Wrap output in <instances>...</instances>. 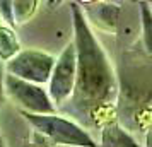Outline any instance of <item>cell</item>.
I'll return each instance as SVG.
<instances>
[{
  "label": "cell",
  "instance_id": "obj_9",
  "mask_svg": "<svg viewBox=\"0 0 152 147\" xmlns=\"http://www.w3.org/2000/svg\"><path fill=\"white\" fill-rule=\"evenodd\" d=\"M142 19H144V38H145V48L151 53V12H149V7L147 4L142 2Z\"/></svg>",
  "mask_w": 152,
  "mask_h": 147
},
{
  "label": "cell",
  "instance_id": "obj_12",
  "mask_svg": "<svg viewBox=\"0 0 152 147\" xmlns=\"http://www.w3.org/2000/svg\"><path fill=\"white\" fill-rule=\"evenodd\" d=\"M0 147H7L5 146V142H4V137H2V135H0Z\"/></svg>",
  "mask_w": 152,
  "mask_h": 147
},
{
  "label": "cell",
  "instance_id": "obj_4",
  "mask_svg": "<svg viewBox=\"0 0 152 147\" xmlns=\"http://www.w3.org/2000/svg\"><path fill=\"white\" fill-rule=\"evenodd\" d=\"M48 82L50 87L46 92H48L51 105L55 108L62 106L72 96L74 84H75V48H74V43H69L60 53V56L55 60Z\"/></svg>",
  "mask_w": 152,
  "mask_h": 147
},
{
  "label": "cell",
  "instance_id": "obj_10",
  "mask_svg": "<svg viewBox=\"0 0 152 147\" xmlns=\"http://www.w3.org/2000/svg\"><path fill=\"white\" fill-rule=\"evenodd\" d=\"M0 15L4 21H7L10 26L14 24V15H12V2H0Z\"/></svg>",
  "mask_w": 152,
  "mask_h": 147
},
{
  "label": "cell",
  "instance_id": "obj_11",
  "mask_svg": "<svg viewBox=\"0 0 152 147\" xmlns=\"http://www.w3.org/2000/svg\"><path fill=\"white\" fill-rule=\"evenodd\" d=\"M2 99H4V89H2V82H0V105H2Z\"/></svg>",
  "mask_w": 152,
  "mask_h": 147
},
{
  "label": "cell",
  "instance_id": "obj_2",
  "mask_svg": "<svg viewBox=\"0 0 152 147\" xmlns=\"http://www.w3.org/2000/svg\"><path fill=\"white\" fill-rule=\"evenodd\" d=\"M22 116L31 123V127L36 132L48 137L55 144L74 147H97V144L82 127L69 118L58 116L56 113H53V115H31V113L22 111Z\"/></svg>",
  "mask_w": 152,
  "mask_h": 147
},
{
  "label": "cell",
  "instance_id": "obj_5",
  "mask_svg": "<svg viewBox=\"0 0 152 147\" xmlns=\"http://www.w3.org/2000/svg\"><path fill=\"white\" fill-rule=\"evenodd\" d=\"M5 89L10 94V98L24 110V113L53 115L56 111L43 86H36L21 79H15L12 75H5Z\"/></svg>",
  "mask_w": 152,
  "mask_h": 147
},
{
  "label": "cell",
  "instance_id": "obj_7",
  "mask_svg": "<svg viewBox=\"0 0 152 147\" xmlns=\"http://www.w3.org/2000/svg\"><path fill=\"white\" fill-rule=\"evenodd\" d=\"M17 50H19V43H17L14 31L10 28L0 26V58L10 60L17 53Z\"/></svg>",
  "mask_w": 152,
  "mask_h": 147
},
{
  "label": "cell",
  "instance_id": "obj_8",
  "mask_svg": "<svg viewBox=\"0 0 152 147\" xmlns=\"http://www.w3.org/2000/svg\"><path fill=\"white\" fill-rule=\"evenodd\" d=\"M36 2H12V15L15 22H24L28 15L34 10Z\"/></svg>",
  "mask_w": 152,
  "mask_h": 147
},
{
  "label": "cell",
  "instance_id": "obj_3",
  "mask_svg": "<svg viewBox=\"0 0 152 147\" xmlns=\"http://www.w3.org/2000/svg\"><path fill=\"white\" fill-rule=\"evenodd\" d=\"M53 65H55V58L51 55L36 50H26L7 60L5 69H7V75L41 86L50 80Z\"/></svg>",
  "mask_w": 152,
  "mask_h": 147
},
{
  "label": "cell",
  "instance_id": "obj_1",
  "mask_svg": "<svg viewBox=\"0 0 152 147\" xmlns=\"http://www.w3.org/2000/svg\"><path fill=\"white\" fill-rule=\"evenodd\" d=\"M74 48H75V84L70 96V110L91 118L110 105L116 94V79L108 56L94 38L79 4H72Z\"/></svg>",
  "mask_w": 152,
  "mask_h": 147
},
{
  "label": "cell",
  "instance_id": "obj_6",
  "mask_svg": "<svg viewBox=\"0 0 152 147\" xmlns=\"http://www.w3.org/2000/svg\"><path fill=\"white\" fill-rule=\"evenodd\" d=\"M101 147H140V146L118 125L116 121H110L103 130Z\"/></svg>",
  "mask_w": 152,
  "mask_h": 147
}]
</instances>
